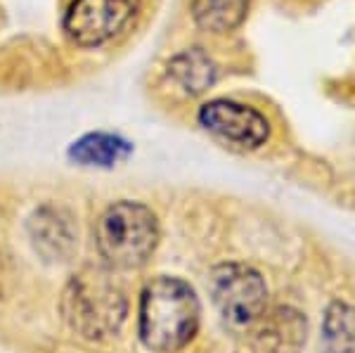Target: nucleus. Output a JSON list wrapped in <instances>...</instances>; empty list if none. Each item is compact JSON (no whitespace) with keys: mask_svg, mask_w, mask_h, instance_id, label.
Returning a JSON list of instances; mask_svg holds the SVG:
<instances>
[{"mask_svg":"<svg viewBox=\"0 0 355 353\" xmlns=\"http://www.w3.org/2000/svg\"><path fill=\"white\" fill-rule=\"evenodd\" d=\"M28 232H31L36 249L48 259L64 261L73 252V244H76L69 216L53 207H45L33 214V218L28 221Z\"/></svg>","mask_w":355,"mask_h":353,"instance_id":"nucleus-7","label":"nucleus"},{"mask_svg":"<svg viewBox=\"0 0 355 353\" xmlns=\"http://www.w3.org/2000/svg\"><path fill=\"white\" fill-rule=\"evenodd\" d=\"M251 0H192V19L209 33H230L246 19Z\"/></svg>","mask_w":355,"mask_h":353,"instance_id":"nucleus-10","label":"nucleus"},{"mask_svg":"<svg viewBox=\"0 0 355 353\" xmlns=\"http://www.w3.org/2000/svg\"><path fill=\"white\" fill-rule=\"evenodd\" d=\"M137 12L140 0H71L62 26L78 48H102L123 36Z\"/></svg>","mask_w":355,"mask_h":353,"instance_id":"nucleus-4","label":"nucleus"},{"mask_svg":"<svg viewBox=\"0 0 355 353\" xmlns=\"http://www.w3.org/2000/svg\"><path fill=\"white\" fill-rule=\"evenodd\" d=\"M211 299L230 325L249 327L266 316L268 287L259 270L244 264H223L209 280Z\"/></svg>","mask_w":355,"mask_h":353,"instance_id":"nucleus-5","label":"nucleus"},{"mask_svg":"<svg viewBox=\"0 0 355 353\" xmlns=\"http://www.w3.org/2000/svg\"><path fill=\"white\" fill-rule=\"evenodd\" d=\"M133 152V145L123 140L121 135L114 133H85L83 138L71 142L69 147V159L78 166H97V169H112L119 162Z\"/></svg>","mask_w":355,"mask_h":353,"instance_id":"nucleus-8","label":"nucleus"},{"mask_svg":"<svg viewBox=\"0 0 355 353\" xmlns=\"http://www.w3.org/2000/svg\"><path fill=\"white\" fill-rule=\"evenodd\" d=\"M168 76L180 85L185 93L202 95L216 83L218 69H216L214 60L204 53L202 48L182 50L168 62Z\"/></svg>","mask_w":355,"mask_h":353,"instance_id":"nucleus-9","label":"nucleus"},{"mask_svg":"<svg viewBox=\"0 0 355 353\" xmlns=\"http://www.w3.org/2000/svg\"><path fill=\"white\" fill-rule=\"evenodd\" d=\"M199 327V299L187 282L157 277L140 297V339L157 353H173L190 344Z\"/></svg>","mask_w":355,"mask_h":353,"instance_id":"nucleus-1","label":"nucleus"},{"mask_svg":"<svg viewBox=\"0 0 355 353\" xmlns=\"http://www.w3.org/2000/svg\"><path fill=\"white\" fill-rule=\"evenodd\" d=\"M199 123L232 145L256 150L270 135V123L259 110L234 100H211L199 110Z\"/></svg>","mask_w":355,"mask_h":353,"instance_id":"nucleus-6","label":"nucleus"},{"mask_svg":"<svg viewBox=\"0 0 355 353\" xmlns=\"http://www.w3.org/2000/svg\"><path fill=\"white\" fill-rule=\"evenodd\" d=\"M95 242L100 256L114 268H137L157 249V216L140 202H116L97 221Z\"/></svg>","mask_w":355,"mask_h":353,"instance_id":"nucleus-2","label":"nucleus"},{"mask_svg":"<svg viewBox=\"0 0 355 353\" xmlns=\"http://www.w3.org/2000/svg\"><path fill=\"white\" fill-rule=\"evenodd\" d=\"M64 316L69 325L88 339L114 334L125 316V299L110 275L85 270L69 284L64 294Z\"/></svg>","mask_w":355,"mask_h":353,"instance_id":"nucleus-3","label":"nucleus"},{"mask_svg":"<svg viewBox=\"0 0 355 353\" xmlns=\"http://www.w3.org/2000/svg\"><path fill=\"white\" fill-rule=\"evenodd\" d=\"M322 341L327 353H355V309L343 301H331L324 311Z\"/></svg>","mask_w":355,"mask_h":353,"instance_id":"nucleus-11","label":"nucleus"}]
</instances>
